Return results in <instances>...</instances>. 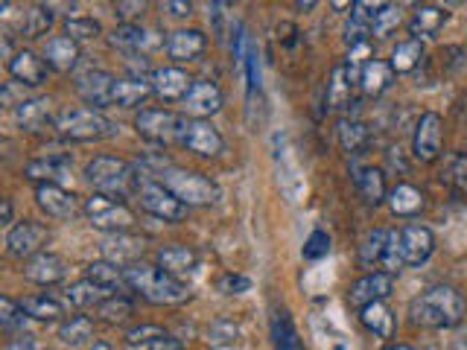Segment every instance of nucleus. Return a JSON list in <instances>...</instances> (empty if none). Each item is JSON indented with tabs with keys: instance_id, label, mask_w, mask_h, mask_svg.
I'll use <instances>...</instances> for the list:
<instances>
[{
	"instance_id": "nucleus-1",
	"label": "nucleus",
	"mask_w": 467,
	"mask_h": 350,
	"mask_svg": "<svg viewBox=\"0 0 467 350\" xmlns=\"http://www.w3.org/2000/svg\"><path fill=\"white\" fill-rule=\"evenodd\" d=\"M464 298L453 286H430L409 304V322L423 330H450L464 322Z\"/></svg>"
},
{
	"instance_id": "nucleus-2",
	"label": "nucleus",
	"mask_w": 467,
	"mask_h": 350,
	"mask_svg": "<svg viewBox=\"0 0 467 350\" xmlns=\"http://www.w3.org/2000/svg\"><path fill=\"white\" fill-rule=\"evenodd\" d=\"M123 272H126V286L155 306H176L190 298V286L173 278V274H167L161 266L135 263V266H126Z\"/></svg>"
},
{
	"instance_id": "nucleus-3",
	"label": "nucleus",
	"mask_w": 467,
	"mask_h": 350,
	"mask_svg": "<svg viewBox=\"0 0 467 350\" xmlns=\"http://www.w3.org/2000/svg\"><path fill=\"white\" fill-rule=\"evenodd\" d=\"M88 182L94 184V190L109 199L123 201L126 196L141 193V187L146 184V178H141L143 173L135 164L123 161V158H111V155H100L94 158L85 169Z\"/></svg>"
},
{
	"instance_id": "nucleus-4",
	"label": "nucleus",
	"mask_w": 467,
	"mask_h": 350,
	"mask_svg": "<svg viewBox=\"0 0 467 350\" xmlns=\"http://www.w3.org/2000/svg\"><path fill=\"white\" fill-rule=\"evenodd\" d=\"M161 184L187 208H208L219 199V187L208 175L193 173V169L167 167L161 173Z\"/></svg>"
},
{
	"instance_id": "nucleus-5",
	"label": "nucleus",
	"mask_w": 467,
	"mask_h": 350,
	"mask_svg": "<svg viewBox=\"0 0 467 350\" xmlns=\"http://www.w3.org/2000/svg\"><path fill=\"white\" fill-rule=\"evenodd\" d=\"M56 129L65 141L91 143V141L111 137L117 132V126L97 109H68L56 117Z\"/></svg>"
},
{
	"instance_id": "nucleus-6",
	"label": "nucleus",
	"mask_w": 467,
	"mask_h": 350,
	"mask_svg": "<svg viewBox=\"0 0 467 350\" xmlns=\"http://www.w3.org/2000/svg\"><path fill=\"white\" fill-rule=\"evenodd\" d=\"M85 216H88L91 228H97L102 233H126L135 228V214L123 201L109 199L102 193H94L88 201H85Z\"/></svg>"
},
{
	"instance_id": "nucleus-7",
	"label": "nucleus",
	"mask_w": 467,
	"mask_h": 350,
	"mask_svg": "<svg viewBox=\"0 0 467 350\" xmlns=\"http://www.w3.org/2000/svg\"><path fill=\"white\" fill-rule=\"evenodd\" d=\"M187 117L169 111V109H143L135 117V129L150 143H173L182 141Z\"/></svg>"
},
{
	"instance_id": "nucleus-8",
	"label": "nucleus",
	"mask_w": 467,
	"mask_h": 350,
	"mask_svg": "<svg viewBox=\"0 0 467 350\" xmlns=\"http://www.w3.org/2000/svg\"><path fill=\"white\" fill-rule=\"evenodd\" d=\"M47 240H50L47 225H41V222H33V219H24V222H18V225L9 228L6 251H9V257H18V260L27 263L29 257H36V254L45 251Z\"/></svg>"
},
{
	"instance_id": "nucleus-9",
	"label": "nucleus",
	"mask_w": 467,
	"mask_h": 350,
	"mask_svg": "<svg viewBox=\"0 0 467 350\" xmlns=\"http://www.w3.org/2000/svg\"><path fill=\"white\" fill-rule=\"evenodd\" d=\"M444 150V123L435 111L421 114V120L415 126V137H412V155L421 164H435L441 158Z\"/></svg>"
},
{
	"instance_id": "nucleus-10",
	"label": "nucleus",
	"mask_w": 467,
	"mask_h": 350,
	"mask_svg": "<svg viewBox=\"0 0 467 350\" xmlns=\"http://www.w3.org/2000/svg\"><path fill=\"white\" fill-rule=\"evenodd\" d=\"M137 201H141L146 214H152L164 222H182L187 216V205H182L161 182H146L141 187V193H137Z\"/></svg>"
},
{
	"instance_id": "nucleus-11",
	"label": "nucleus",
	"mask_w": 467,
	"mask_h": 350,
	"mask_svg": "<svg viewBox=\"0 0 467 350\" xmlns=\"http://www.w3.org/2000/svg\"><path fill=\"white\" fill-rule=\"evenodd\" d=\"M178 143H182L184 150L196 152L199 158H217L225 150V141H222L219 129L210 120H187Z\"/></svg>"
},
{
	"instance_id": "nucleus-12",
	"label": "nucleus",
	"mask_w": 467,
	"mask_h": 350,
	"mask_svg": "<svg viewBox=\"0 0 467 350\" xmlns=\"http://www.w3.org/2000/svg\"><path fill=\"white\" fill-rule=\"evenodd\" d=\"M391 292H395V274L368 272V274H363L359 281L350 283L348 301H350V306H359V310H363V306H368V304L386 301Z\"/></svg>"
},
{
	"instance_id": "nucleus-13",
	"label": "nucleus",
	"mask_w": 467,
	"mask_h": 350,
	"mask_svg": "<svg viewBox=\"0 0 467 350\" xmlns=\"http://www.w3.org/2000/svg\"><path fill=\"white\" fill-rule=\"evenodd\" d=\"M222 102L225 100H222L219 85L210 79H193L187 97L182 100L184 114H190V120H208V117H214L222 109Z\"/></svg>"
},
{
	"instance_id": "nucleus-14",
	"label": "nucleus",
	"mask_w": 467,
	"mask_h": 350,
	"mask_svg": "<svg viewBox=\"0 0 467 350\" xmlns=\"http://www.w3.org/2000/svg\"><path fill=\"white\" fill-rule=\"evenodd\" d=\"M400 246H403V260H406V266H423L435 251V233L427 225L412 222V225L400 231Z\"/></svg>"
},
{
	"instance_id": "nucleus-15",
	"label": "nucleus",
	"mask_w": 467,
	"mask_h": 350,
	"mask_svg": "<svg viewBox=\"0 0 467 350\" xmlns=\"http://www.w3.org/2000/svg\"><path fill=\"white\" fill-rule=\"evenodd\" d=\"M36 205L53 219H73L79 214V201L61 184H36Z\"/></svg>"
},
{
	"instance_id": "nucleus-16",
	"label": "nucleus",
	"mask_w": 467,
	"mask_h": 350,
	"mask_svg": "<svg viewBox=\"0 0 467 350\" xmlns=\"http://www.w3.org/2000/svg\"><path fill=\"white\" fill-rule=\"evenodd\" d=\"M9 77L18 79L20 85H29V88H38V85L47 82V61L45 56H38L33 50H18L12 59H9Z\"/></svg>"
},
{
	"instance_id": "nucleus-17",
	"label": "nucleus",
	"mask_w": 467,
	"mask_h": 350,
	"mask_svg": "<svg viewBox=\"0 0 467 350\" xmlns=\"http://www.w3.org/2000/svg\"><path fill=\"white\" fill-rule=\"evenodd\" d=\"M15 123L20 132H45L47 126L56 129V117H53V102L47 97H33L20 100L15 105Z\"/></svg>"
},
{
	"instance_id": "nucleus-18",
	"label": "nucleus",
	"mask_w": 467,
	"mask_h": 350,
	"mask_svg": "<svg viewBox=\"0 0 467 350\" xmlns=\"http://www.w3.org/2000/svg\"><path fill=\"white\" fill-rule=\"evenodd\" d=\"M65 274H68L65 257H59V254H53V251H41L24 263V278L33 283H41V286L65 281Z\"/></svg>"
},
{
	"instance_id": "nucleus-19",
	"label": "nucleus",
	"mask_w": 467,
	"mask_h": 350,
	"mask_svg": "<svg viewBox=\"0 0 467 350\" xmlns=\"http://www.w3.org/2000/svg\"><path fill=\"white\" fill-rule=\"evenodd\" d=\"M150 82H152V94L155 97H161L164 102L184 100L190 85H193V79H190L182 68H158V70H152Z\"/></svg>"
},
{
	"instance_id": "nucleus-20",
	"label": "nucleus",
	"mask_w": 467,
	"mask_h": 350,
	"mask_svg": "<svg viewBox=\"0 0 467 350\" xmlns=\"http://www.w3.org/2000/svg\"><path fill=\"white\" fill-rule=\"evenodd\" d=\"M146 251V242L141 237H132L129 231L126 233H114L102 242V260L117 263V266H135L137 257H143Z\"/></svg>"
},
{
	"instance_id": "nucleus-21",
	"label": "nucleus",
	"mask_w": 467,
	"mask_h": 350,
	"mask_svg": "<svg viewBox=\"0 0 467 350\" xmlns=\"http://www.w3.org/2000/svg\"><path fill=\"white\" fill-rule=\"evenodd\" d=\"M450 20V12L435 4H421L415 6V12L409 18V33L415 41H423V38H438V33L444 29V24Z\"/></svg>"
},
{
	"instance_id": "nucleus-22",
	"label": "nucleus",
	"mask_w": 467,
	"mask_h": 350,
	"mask_svg": "<svg viewBox=\"0 0 467 350\" xmlns=\"http://www.w3.org/2000/svg\"><path fill=\"white\" fill-rule=\"evenodd\" d=\"M158 266L167 274H173V278L184 281L187 274H193L199 266V251L193 246H182V242L164 246V248H158Z\"/></svg>"
},
{
	"instance_id": "nucleus-23",
	"label": "nucleus",
	"mask_w": 467,
	"mask_h": 350,
	"mask_svg": "<svg viewBox=\"0 0 467 350\" xmlns=\"http://www.w3.org/2000/svg\"><path fill=\"white\" fill-rule=\"evenodd\" d=\"M73 161L68 155H47V158H36L24 167V175L36 184H61L70 175Z\"/></svg>"
},
{
	"instance_id": "nucleus-24",
	"label": "nucleus",
	"mask_w": 467,
	"mask_h": 350,
	"mask_svg": "<svg viewBox=\"0 0 467 350\" xmlns=\"http://www.w3.org/2000/svg\"><path fill=\"white\" fill-rule=\"evenodd\" d=\"M208 47V38L201 29H176L173 36L167 38V56L173 61H196Z\"/></svg>"
},
{
	"instance_id": "nucleus-25",
	"label": "nucleus",
	"mask_w": 467,
	"mask_h": 350,
	"mask_svg": "<svg viewBox=\"0 0 467 350\" xmlns=\"http://www.w3.org/2000/svg\"><path fill=\"white\" fill-rule=\"evenodd\" d=\"M114 77L105 70H88L77 77V94L88 102V105H111V88H114Z\"/></svg>"
},
{
	"instance_id": "nucleus-26",
	"label": "nucleus",
	"mask_w": 467,
	"mask_h": 350,
	"mask_svg": "<svg viewBox=\"0 0 467 350\" xmlns=\"http://www.w3.org/2000/svg\"><path fill=\"white\" fill-rule=\"evenodd\" d=\"M359 77H354L345 65H336L327 82V109L331 111H348L354 105V85Z\"/></svg>"
},
{
	"instance_id": "nucleus-27",
	"label": "nucleus",
	"mask_w": 467,
	"mask_h": 350,
	"mask_svg": "<svg viewBox=\"0 0 467 350\" xmlns=\"http://www.w3.org/2000/svg\"><path fill=\"white\" fill-rule=\"evenodd\" d=\"M41 56H45L50 70L68 73V70L77 68V61H79V45L68 36H53V38H47Z\"/></svg>"
},
{
	"instance_id": "nucleus-28",
	"label": "nucleus",
	"mask_w": 467,
	"mask_h": 350,
	"mask_svg": "<svg viewBox=\"0 0 467 350\" xmlns=\"http://www.w3.org/2000/svg\"><path fill=\"white\" fill-rule=\"evenodd\" d=\"M152 94V82L143 77H126L117 79L111 88V105H120V109H137L146 97Z\"/></svg>"
},
{
	"instance_id": "nucleus-29",
	"label": "nucleus",
	"mask_w": 467,
	"mask_h": 350,
	"mask_svg": "<svg viewBox=\"0 0 467 350\" xmlns=\"http://www.w3.org/2000/svg\"><path fill=\"white\" fill-rule=\"evenodd\" d=\"M354 184H356V190H359V196L365 199V205H371V208L383 205V201L389 199L386 175H383V169H377V167H363V169H356Z\"/></svg>"
},
{
	"instance_id": "nucleus-30",
	"label": "nucleus",
	"mask_w": 467,
	"mask_h": 350,
	"mask_svg": "<svg viewBox=\"0 0 467 350\" xmlns=\"http://www.w3.org/2000/svg\"><path fill=\"white\" fill-rule=\"evenodd\" d=\"M397 73L391 70L389 61H380V59H371L368 65L359 73V88H363L368 97H380V94H386L391 88V82H395Z\"/></svg>"
},
{
	"instance_id": "nucleus-31",
	"label": "nucleus",
	"mask_w": 467,
	"mask_h": 350,
	"mask_svg": "<svg viewBox=\"0 0 467 350\" xmlns=\"http://www.w3.org/2000/svg\"><path fill=\"white\" fill-rule=\"evenodd\" d=\"M109 45L123 53H141L146 47H152L155 38L152 33H146V29L137 24H120V27H114V33L109 36Z\"/></svg>"
},
{
	"instance_id": "nucleus-32",
	"label": "nucleus",
	"mask_w": 467,
	"mask_h": 350,
	"mask_svg": "<svg viewBox=\"0 0 467 350\" xmlns=\"http://www.w3.org/2000/svg\"><path fill=\"white\" fill-rule=\"evenodd\" d=\"M386 201H389V208L395 216H418L423 210V193L415 184H406V182H400L395 190H391Z\"/></svg>"
},
{
	"instance_id": "nucleus-33",
	"label": "nucleus",
	"mask_w": 467,
	"mask_h": 350,
	"mask_svg": "<svg viewBox=\"0 0 467 350\" xmlns=\"http://www.w3.org/2000/svg\"><path fill=\"white\" fill-rule=\"evenodd\" d=\"M85 281H94L97 286H102V289L109 292H117L126 286V272L123 266H117V263H109V260H94L85 266ZM129 289V286H126Z\"/></svg>"
},
{
	"instance_id": "nucleus-34",
	"label": "nucleus",
	"mask_w": 467,
	"mask_h": 350,
	"mask_svg": "<svg viewBox=\"0 0 467 350\" xmlns=\"http://www.w3.org/2000/svg\"><path fill=\"white\" fill-rule=\"evenodd\" d=\"M336 134H339V143H342V150L348 155H359L365 150V143H368V126L363 120H356V117H342L336 126Z\"/></svg>"
},
{
	"instance_id": "nucleus-35",
	"label": "nucleus",
	"mask_w": 467,
	"mask_h": 350,
	"mask_svg": "<svg viewBox=\"0 0 467 350\" xmlns=\"http://www.w3.org/2000/svg\"><path fill=\"white\" fill-rule=\"evenodd\" d=\"M359 322H363L368 330L374 333V336H380V338H391V336H395V313L389 310L386 301L363 306V310H359Z\"/></svg>"
},
{
	"instance_id": "nucleus-36",
	"label": "nucleus",
	"mask_w": 467,
	"mask_h": 350,
	"mask_svg": "<svg viewBox=\"0 0 467 350\" xmlns=\"http://www.w3.org/2000/svg\"><path fill=\"white\" fill-rule=\"evenodd\" d=\"M109 289H102L94 281H79L65 289V301L70 306H77V310H91V306H100L105 298H109Z\"/></svg>"
},
{
	"instance_id": "nucleus-37",
	"label": "nucleus",
	"mask_w": 467,
	"mask_h": 350,
	"mask_svg": "<svg viewBox=\"0 0 467 350\" xmlns=\"http://www.w3.org/2000/svg\"><path fill=\"white\" fill-rule=\"evenodd\" d=\"M386 246H389V231L386 228L368 231L363 237V242H359V266L363 269L380 266V260H383V254H386Z\"/></svg>"
},
{
	"instance_id": "nucleus-38",
	"label": "nucleus",
	"mask_w": 467,
	"mask_h": 350,
	"mask_svg": "<svg viewBox=\"0 0 467 350\" xmlns=\"http://www.w3.org/2000/svg\"><path fill=\"white\" fill-rule=\"evenodd\" d=\"M421 61H423V41L409 38V41H400V45L391 50L389 65L395 73H412L418 70Z\"/></svg>"
},
{
	"instance_id": "nucleus-39",
	"label": "nucleus",
	"mask_w": 467,
	"mask_h": 350,
	"mask_svg": "<svg viewBox=\"0 0 467 350\" xmlns=\"http://www.w3.org/2000/svg\"><path fill=\"white\" fill-rule=\"evenodd\" d=\"M20 306H24L27 318H36V322H59L65 315V306L50 295H29V298L20 301Z\"/></svg>"
},
{
	"instance_id": "nucleus-40",
	"label": "nucleus",
	"mask_w": 467,
	"mask_h": 350,
	"mask_svg": "<svg viewBox=\"0 0 467 350\" xmlns=\"http://www.w3.org/2000/svg\"><path fill=\"white\" fill-rule=\"evenodd\" d=\"M59 338L65 342L68 347H79V345H88L94 338V322L88 315H70L65 324L59 327Z\"/></svg>"
},
{
	"instance_id": "nucleus-41",
	"label": "nucleus",
	"mask_w": 467,
	"mask_h": 350,
	"mask_svg": "<svg viewBox=\"0 0 467 350\" xmlns=\"http://www.w3.org/2000/svg\"><path fill=\"white\" fill-rule=\"evenodd\" d=\"M272 336H274V347L278 350H304L299 330H295L292 318L286 310H278L272 318Z\"/></svg>"
},
{
	"instance_id": "nucleus-42",
	"label": "nucleus",
	"mask_w": 467,
	"mask_h": 350,
	"mask_svg": "<svg viewBox=\"0 0 467 350\" xmlns=\"http://www.w3.org/2000/svg\"><path fill=\"white\" fill-rule=\"evenodd\" d=\"M53 20H56V15H53V9L50 6H33V9H27V15L24 20H20V36H27V38H41V36H47V29L53 27Z\"/></svg>"
},
{
	"instance_id": "nucleus-43",
	"label": "nucleus",
	"mask_w": 467,
	"mask_h": 350,
	"mask_svg": "<svg viewBox=\"0 0 467 350\" xmlns=\"http://www.w3.org/2000/svg\"><path fill=\"white\" fill-rule=\"evenodd\" d=\"M97 315L102 318V322H109V324H123V322H129V318L135 315V304H132V298H126V295L114 292L97 306Z\"/></svg>"
},
{
	"instance_id": "nucleus-44",
	"label": "nucleus",
	"mask_w": 467,
	"mask_h": 350,
	"mask_svg": "<svg viewBox=\"0 0 467 350\" xmlns=\"http://www.w3.org/2000/svg\"><path fill=\"white\" fill-rule=\"evenodd\" d=\"M403 24V9L397 4H383L380 12L371 20V36L374 38H389L395 29Z\"/></svg>"
},
{
	"instance_id": "nucleus-45",
	"label": "nucleus",
	"mask_w": 467,
	"mask_h": 350,
	"mask_svg": "<svg viewBox=\"0 0 467 350\" xmlns=\"http://www.w3.org/2000/svg\"><path fill=\"white\" fill-rule=\"evenodd\" d=\"M441 182H447L453 193L467 196V155H450L447 167L441 173Z\"/></svg>"
},
{
	"instance_id": "nucleus-46",
	"label": "nucleus",
	"mask_w": 467,
	"mask_h": 350,
	"mask_svg": "<svg viewBox=\"0 0 467 350\" xmlns=\"http://www.w3.org/2000/svg\"><path fill=\"white\" fill-rule=\"evenodd\" d=\"M102 33V27H100V20L97 18H68L65 20V36L73 38L79 45V41H91V38H97Z\"/></svg>"
},
{
	"instance_id": "nucleus-47",
	"label": "nucleus",
	"mask_w": 467,
	"mask_h": 350,
	"mask_svg": "<svg viewBox=\"0 0 467 350\" xmlns=\"http://www.w3.org/2000/svg\"><path fill=\"white\" fill-rule=\"evenodd\" d=\"M403 266H406V260H403L400 231H389V246H386L383 260H380V272H386V274H397Z\"/></svg>"
},
{
	"instance_id": "nucleus-48",
	"label": "nucleus",
	"mask_w": 467,
	"mask_h": 350,
	"mask_svg": "<svg viewBox=\"0 0 467 350\" xmlns=\"http://www.w3.org/2000/svg\"><path fill=\"white\" fill-rule=\"evenodd\" d=\"M237 338H240V327H237V322H231V318H217V322L210 324V330H208V342L214 347L234 345Z\"/></svg>"
},
{
	"instance_id": "nucleus-49",
	"label": "nucleus",
	"mask_w": 467,
	"mask_h": 350,
	"mask_svg": "<svg viewBox=\"0 0 467 350\" xmlns=\"http://www.w3.org/2000/svg\"><path fill=\"white\" fill-rule=\"evenodd\" d=\"M24 322H27L24 306L4 295V298H0V327H4V330H20Z\"/></svg>"
},
{
	"instance_id": "nucleus-50",
	"label": "nucleus",
	"mask_w": 467,
	"mask_h": 350,
	"mask_svg": "<svg viewBox=\"0 0 467 350\" xmlns=\"http://www.w3.org/2000/svg\"><path fill=\"white\" fill-rule=\"evenodd\" d=\"M167 333L161 330L158 324H141V327H132L129 333H126V342L132 347H141V345H155L158 338H164Z\"/></svg>"
},
{
	"instance_id": "nucleus-51",
	"label": "nucleus",
	"mask_w": 467,
	"mask_h": 350,
	"mask_svg": "<svg viewBox=\"0 0 467 350\" xmlns=\"http://www.w3.org/2000/svg\"><path fill=\"white\" fill-rule=\"evenodd\" d=\"M331 251V237L327 231H313L304 242V260H322Z\"/></svg>"
},
{
	"instance_id": "nucleus-52",
	"label": "nucleus",
	"mask_w": 467,
	"mask_h": 350,
	"mask_svg": "<svg viewBox=\"0 0 467 350\" xmlns=\"http://www.w3.org/2000/svg\"><path fill=\"white\" fill-rule=\"evenodd\" d=\"M143 12H146L143 0H120V4H114V15L123 18V24H132V20L141 18Z\"/></svg>"
},
{
	"instance_id": "nucleus-53",
	"label": "nucleus",
	"mask_w": 467,
	"mask_h": 350,
	"mask_svg": "<svg viewBox=\"0 0 467 350\" xmlns=\"http://www.w3.org/2000/svg\"><path fill=\"white\" fill-rule=\"evenodd\" d=\"M249 289H251V281L242 278V274H222L219 278L222 295H240V292H249Z\"/></svg>"
},
{
	"instance_id": "nucleus-54",
	"label": "nucleus",
	"mask_w": 467,
	"mask_h": 350,
	"mask_svg": "<svg viewBox=\"0 0 467 350\" xmlns=\"http://www.w3.org/2000/svg\"><path fill=\"white\" fill-rule=\"evenodd\" d=\"M164 9H167V12L173 15V18H184V15L193 12V4H187V0H167Z\"/></svg>"
},
{
	"instance_id": "nucleus-55",
	"label": "nucleus",
	"mask_w": 467,
	"mask_h": 350,
	"mask_svg": "<svg viewBox=\"0 0 467 350\" xmlns=\"http://www.w3.org/2000/svg\"><path fill=\"white\" fill-rule=\"evenodd\" d=\"M36 347V336L33 333H18L12 342L6 345V350H33Z\"/></svg>"
},
{
	"instance_id": "nucleus-56",
	"label": "nucleus",
	"mask_w": 467,
	"mask_h": 350,
	"mask_svg": "<svg viewBox=\"0 0 467 350\" xmlns=\"http://www.w3.org/2000/svg\"><path fill=\"white\" fill-rule=\"evenodd\" d=\"M150 350H187V347H184V342H178V338L167 333L164 338H158L155 345H150Z\"/></svg>"
},
{
	"instance_id": "nucleus-57",
	"label": "nucleus",
	"mask_w": 467,
	"mask_h": 350,
	"mask_svg": "<svg viewBox=\"0 0 467 350\" xmlns=\"http://www.w3.org/2000/svg\"><path fill=\"white\" fill-rule=\"evenodd\" d=\"M0 219H4L6 225L12 222V201H9V199H4V214H0Z\"/></svg>"
},
{
	"instance_id": "nucleus-58",
	"label": "nucleus",
	"mask_w": 467,
	"mask_h": 350,
	"mask_svg": "<svg viewBox=\"0 0 467 350\" xmlns=\"http://www.w3.org/2000/svg\"><path fill=\"white\" fill-rule=\"evenodd\" d=\"M383 350H418V347H412V345H406V342H395V345H386Z\"/></svg>"
},
{
	"instance_id": "nucleus-59",
	"label": "nucleus",
	"mask_w": 467,
	"mask_h": 350,
	"mask_svg": "<svg viewBox=\"0 0 467 350\" xmlns=\"http://www.w3.org/2000/svg\"><path fill=\"white\" fill-rule=\"evenodd\" d=\"M295 9H315V4H313V0H307V4H304V0H299V4H295Z\"/></svg>"
},
{
	"instance_id": "nucleus-60",
	"label": "nucleus",
	"mask_w": 467,
	"mask_h": 350,
	"mask_svg": "<svg viewBox=\"0 0 467 350\" xmlns=\"http://www.w3.org/2000/svg\"><path fill=\"white\" fill-rule=\"evenodd\" d=\"M88 350H114V347H111V345H105V342H97V345L88 347Z\"/></svg>"
},
{
	"instance_id": "nucleus-61",
	"label": "nucleus",
	"mask_w": 467,
	"mask_h": 350,
	"mask_svg": "<svg viewBox=\"0 0 467 350\" xmlns=\"http://www.w3.org/2000/svg\"><path fill=\"white\" fill-rule=\"evenodd\" d=\"M333 350H345V347H333Z\"/></svg>"
}]
</instances>
